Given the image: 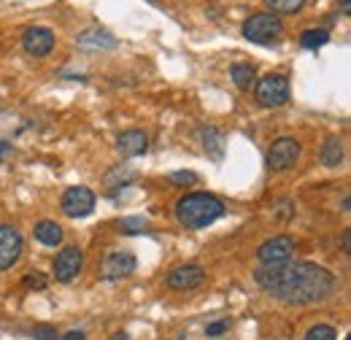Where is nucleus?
Wrapping results in <instances>:
<instances>
[{
  "label": "nucleus",
  "mask_w": 351,
  "mask_h": 340,
  "mask_svg": "<svg viewBox=\"0 0 351 340\" xmlns=\"http://www.w3.org/2000/svg\"><path fill=\"white\" fill-rule=\"evenodd\" d=\"M33 332H36V335H38V338H44V340H57V335H54V332H51V330H49V327H36V330H33Z\"/></svg>",
  "instance_id": "27"
},
{
  "label": "nucleus",
  "mask_w": 351,
  "mask_h": 340,
  "mask_svg": "<svg viewBox=\"0 0 351 340\" xmlns=\"http://www.w3.org/2000/svg\"><path fill=\"white\" fill-rule=\"evenodd\" d=\"M303 340H338V332H335V327H330V324H316V327L308 330Z\"/></svg>",
  "instance_id": "21"
},
{
  "label": "nucleus",
  "mask_w": 351,
  "mask_h": 340,
  "mask_svg": "<svg viewBox=\"0 0 351 340\" xmlns=\"http://www.w3.org/2000/svg\"><path fill=\"white\" fill-rule=\"evenodd\" d=\"M327 41H330V33L322 30V27H319V30H303V33H300V46H303V49H311V51H313V49H322Z\"/></svg>",
  "instance_id": "18"
},
{
  "label": "nucleus",
  "mask_w": 351,
  "mask_h": 340,
  "mask_svg": "<svg viewBox=\"0 0 351 340\" xmlns=\"http://www.w3.org/2000/svg\"><path fill=\"white\" fill-rule=\"evenodd\" d=\"M224 330H230V319H221V321L208 324V327H206V335H208V338H217V335H221Z\"/></svg>",
  "instance_id": "25"
},
{
  "label": "nucleus",
  "mask_w": 351,
  "mask_h": 340,
  "mask_svg": "<svg viewBox=\"0 0 351 340\" xmlns=\"http://www.w3.org/2000/svg\"><path fill=\"white\" fill-rule=\"evenodd\" d=\"M173 184H184V186H192V184H197V175L192 173V170H176L168 175Z\"/></svg>",
  "instance_id": "23"
},
{
  "label": "nucleus",
  "mask_w": 351,
  "mask_h": 340,
  "mask_svg": "<svg viewBox=\"0 0 351 340\" xmlns=\"http://www.w3.org/2000/svg\"><path fill=\"white\" fill-rule=\"evenodd\" d=\"M165 284H168V289H176V292H192V289L206 284V270L200 265H192V262L189 265H178L168 273Z\"/></svg>",
  "instance_id": "7"
},
{
  "label": "nucleus",
  "mask_w": 351,
  "mask_h": 340,
  "mask_svg": "<svg viewBox=\"0 0 351 340\" xmlns=\"http://www.w3.org/2000/svg\"><path fill=\"white\" fill-rule=\"evenodd\" d=\"M135 256L130 252H108L100 262V278L103 281H122L135 273Z\"/></svg>",
  "instance_id": "6"
},
{
  "label": "nucleus",
  "mask_w": 351,
  "mask_h": 340,
  "mask_svg": "<svg viewBox=\"0 0 351 340\" xmlns=\"http://www.w3.org/2000/svg\"><path fill=\"white\" fill-rule=\"evenodd\" d=\"M62 340H87V335L82 332V330H71V332H65Z\"/></svg>",
  "instance_id": "28"
},
{
  "label": "nucleus",
  "mask_w": 351,
  "mask_h": 340,
  "mask_svg": "<svg viewBox=\"0 0 351 340\" xmlns=\"http://www.w3.org/2000/svg\"><path fill=\"white\" fill-rule=\"evenodd\" d=\"M257 284L267 295L289 305L324 302L335 292V276L316 262H287L278 267H260L254 273Z\"/></svg>",
  "instance_id": "1"
},
{
  "label": "nucleus",
  "mask_w": 351,
  "mask_h": 340,
  "mask_svg": "<svg viewBox=\"0 0 351 340\" xmlns=\"http://www.w3.org/2000/svg\"><path fill=\"white\" fill-rule=\"evenodd\" d=\"M341 14H343V16H349V14H351V0H341Z\"/></svg>",
  "instance_id": "29"
},
{
  "label": "nucleus",
  "mask_w": 351,
  "mask_h": 340,
  "mask_svg": "<svg viewBox=\"0 0 351 340\" xmlns=\"http://www.w3.org/2000/svg\"><path fill=\"white\" fill-rule=\"evenodd\" d=\"M5 149H8V143H5V141H0V154H5Z\"/></svg>",
  "instance_id": "31"
},
{
  "label": "nucleus",
  "mask_w": 351,
  "mask_h": 340,
  "mask_svg": "<svg viewBox=\"0 0 351 340\" xmlns=\"http://www.w3.org/2000/svg\"><path fill=\"white\" fill-rule=\"evenodd\" d=\"M79 43L82 46H95V49H117L119 46V41L106 30H87V33L79 36Z\"/></svg>",
  "instance_id": "16"
},
{
  "label": "nucleus",
  "mask_w": 351,
  "mask_h": 340,
  "mask_svg": "<svg viewBox=\"0 0 351 340\" xmlns=\"http://www.w3.org/2000/svg\"><path fill=\"white\" fill-rule=\"evenodd\" d=\"M33 235H36V241H38V243H44V246H60L65 232H62V227H60L57 221L44 219V221H38V224H36Z\"/></svg>",
  "instance_id": "14"
},
{
  "label": "nucleus",
  "mask_w": 351,
  "mask_h": 340,
  "mask_svg": "<svg viewBox=\"0 0 351 340\" xmlns=\"http://www.w3.org/2000/svg\"><path fill=\"white\" fill-rule=\"evenodd\" d=\"M260 256V265L263 267H278V265H287L295 259V241L289 235H276L270 241H265L263 246L257 249Z\"/></svg>",
  "instance_id": "5"
},
{
  "label": "nucleus",
  "mask_w": 351,
  "mask_h": 340,
  "mask_svg": "<svg viewBox=\"0 0 351 340\" xmlns=\"http://www.w3.org/2000/svg\"><path fill=\"white\" fill-rule=\"evenodd\" d=\"M111 340H130V335H128V332H114Z\"/></svg>",
  "instance_id": "30"
},
{
  "label": "nucleus",
  "mask_w": 351,
  "mask_h": 340,
  "mask_svg": "<svg viewBox=\"0 0 351 340\" xmlns=\"http://www.w3.org/2000/svg\"><path fill=\"white\" fill-rule=\"evenodd\" d=\"M25 287H27V289H46L44 273H27V278H25Z\"/></svg>",
  "instance_id": "24"
},
{
  "label": "nucleus",
  "mask_w": 351,
  "mask_h": 340,
  "mask_svg": "<svg viewBox=\"0 0 351 340\" xmlns=\"http://www.w3.org/2000/svg\"><path fill=\"white\" fill-rule=\"evenodd\" d=\"M146 227H149V221L143 216H128V219H122V232H128V235H138Z\"/></svg>",
  "instance_id": "22"
},
{
  "label": "nucleus",
  "mask_w": 351,
  "mask_h": 340,
  "mask_svg": "<svg viewBox=\"0 0 351 340\" xmlns=\"http://www.w3.org/2000/svg\"><path fill=\"white\" fill-rule=\"evenodd\" d=\"M62 211L71 219H84L95 211V195L87 186H71L62 195Z\"/></svg>",
  "instance_id": "10"
},
{
  "label": "nucleus",
  "mask_w": 351,
  "mask_h": 340,
  "mask_svg": "<svg viewBox=\"0 0 351 340\" xmlns=\"http://www.w3.org/2000/svg\"><path fill=\"white\" fill-rule=\"evenodd\" d=\"M22 49L30 54V57H46L51 49H54V30L49 27H27L25 36H22Z\"/></svg>",
  "instance_id": "12"
},
{
  "label": "nucleus",
  "mask_w": 351,
  "mask_h": 340,
  "mask_svg": "<svg viewBox=\"0 0 351 340\" xmlns=\"http://www.w3.org/2000/svg\"><path fill=\"white\" fill-rule=\"evenodd\" d=\"M82 267H84V254H82V249H76V246H68V249H62L57 259H54V278L60 281V284H71L79 273H82Z\"/></svg>",
  "instance_id": "11"
},
{
  "label": "nucleus",
  "mask_w": 351,
  "mask_h": 340,
  "mask_svg": "<svg viewBox=\"0 0 351 340\" xmlns=\"http://www.w3.org/2000/svg\"><path fill=\"white\" fill-rule=\"evenodd\" d=\"M346 340H351V335H346Z\"/></svg>",
  "instance_id": "32"
},
{
  "label": "nucleus",
  "mask_w": 351,
  "mask_h": 340,
  "mask_svg": "<svg viewBox=\"0 0 351 340\" xmlns=\"http://www.w3.org/2000/svg\"><path fill=\"white\" fill-rule=\"evenodd\" d=\"M341 160H343V143H341V138L330 135V138L324 141V146H322V162H324L327 168H338Z\"/></svg>",
  "instance_id": "15"
},
{
  "label": "nucleus",
  "mask_w": 351,
  "mask_h": 340,
  "mask_svg": "<svg viewBox=\"0 0 351 340\" xmlns=\"http://www.w3.org/2000/svg\"><path fill=\"white\" fill-rule=\"evenodd\" d=\"M200 138H203V143H206V151L214 157V160H219L221 157V135L217 132L214 127H203L200 130Z\"/></svg>",
  "instance_id": "19"
},
{
  "label": "nucleus",
  "mask_w": 351,
  "mask_h": 340,
  "mask_svg": "<svg viewBox=\"0 0 351 340\" xmlns=\"http://www.w3.org/2000/svg\"><path fill=\"white\" fill-rule=\"evenodd\" d=\"M265 3L270 5L273 14H298L306 5V0H265Z\"/></svg>",
  "instance_id": "20"
},
{
  "label": "nucleus",
  "mask_w": 351,
  "mask_h": 340,
  "mask_svg": "<svg viewBox=\"0 0 351 340\" xmlns=\"http://www.w3.org/2000/svg\"><path fill=\"white\" fill-rule=\"evenodd\" d=\"M254 95H257V103L265 108H281L289 100V79L281 73H270L263 82H257Z\"/></svg>",
  "instance_id": "4"
},
{
  "label": "nucleus",
  "mask_w": 351,
  "mask_h": 340,
  "mask_svg": "<svg viewBox=\"0 0 351 340\" xmlns=\"http://www.w3.org/2000/svg\"><path fill=\"white\" fill-rule=\"evenodd\" d=\"M117 149L122 157H141L149 149V135L143 130H125L117 138Z\"/></svg>",
  "instance_id": "13"
},
{
  "label": "nucleus",
  "mask_w": 351,
  "mask_h": 340,
  "mask_svg": "<svg viewBox=\"0 0 351 340\" xmlns=\"http://www.w3.org/2000/svg\"><path fill=\"white\" fill-rule=\"evenodd\" d=\"M300 160V143L295 138H278L267 149V165L273 170H289Z\"/></svg>",
  "instance_id": "8"
},
{
  "label": "nucleus",
  "mask_w": 351,
  "mask_h": 340,
  "mask_svg": "<svg viewBox=\"0 0 351 340\" xmlns=\"http://www.w3.org/2000/svg\"><path fill=\"white\" fill-rule=\"evenodd\" d=\"M230 73H232V82H235V86H238L241 92L252 89L254 79H257V71H254V65H243V62H235Z\"/></svg>",
  "instance_id": "17"
},
{
  "label": "nucleus",
  "mask_w": 351,
  "mask_h": 340,
  "mask_svg": "<svg viewBox=\"0 0 351 340\" xmlns=\"http://www.w3.org/2000/svg\"><path fill=\"white\" fill-rule=\"evenodd\" d=\"M284 33V22L278 14L273 11H260V14H252L243 25H241V36L246 41L260 43V46H270V43L278 41V36Z\"/></svg>",
  "instance_id": "3"
},
{
  "label": "nucleus",
  "mask_w": 351,
  "mask_h": 340,
  "mask_svg": "<svg viewBox=\"0 0 351 340\" xmlns=\"http://www.w3.org/2000/svg\"><path fill=\"white\" fill-rule=\"evenodd\" d=\"M22 252H25V241H22L19 230L11 224H0V270L14 267Z\"/></svg>",
  "instance_id": "9"
},
{
  "label": "nucleus",
  "mask_w": 351,
  "mask_h": 340,
  "mask_svg": "<svg viewBox=\"0 0 351 340\" xmlns=\"http://www.w3.org/2000/svg\"><path fill=\"white\" fill-rule=\"evenodd\" d=\"M341 249H343V254H351V230L341 235Z\"/></svg>",
  "instance_id": "26"
},
{
  "label": "nucleus",
  "mask_w": 351,
  "mask_h": 340,
  "mask_svg": "<svg viewBox=\"0 0 351 340\" xmlns=\"http://www.w3.org/2000/svg\"><path fill=\"white\" fill-rule=\"evenodd\" d=\"M224 213H227L224 203L217 195H208V192H189V195L176 200V219L186 230L211 227L214 221H219Z\"/></svg>",
  "instance_id": "2"
}]
</instances>
